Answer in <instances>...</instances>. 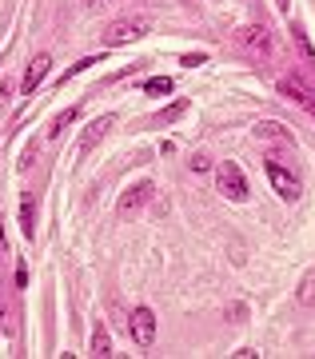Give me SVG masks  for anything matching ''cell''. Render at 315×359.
Instances as JSON below:
<instances>
[{
    "mask_svg": "<svg viewBox=\"0 0 315 359\" xmlns=\"http://www.w3.org/2000/svg\"><path fill=\"white\" fill-rule=\"evenodd\" d=\"M88 4H92V8H100V4H108V0H88Z\"/></svg>",
    "mask_w": 315,
    "mask_h": 359,
    "instance_id": "22",
    "label": "cell"
},
{
    "mask_svg": "<svg viewBox=\"0 0 315 359\" xmlns=\"http://www.w3.org/2000/svg\"><path fill=\"white\" fill-rule=\"evenodd\" d=\"M92 65H100V56H96V60H92V56H88V60H80V65H72V68H68V72H64V80H72L76 72H84V68H92ZM64 80H60V84H64Z\"/></svg>",
    "mask_w": 315,
    "mask_h": 359,
    "instance_id": "17",
    "label": "cell"
},
{
    "mask_svg": "<svg viewBox=\"0 0 315 359\" xmlns=\"http://www.w3.org/2000/svg\"><path fill=\"white\" fill-rule=\"evenodd\" d=\"M279 92H283V96H291V100L303 108V112L315 116V88H307L300 76H283V80H279Z\"/></svg>",
    "mask_w": 315,
    "mask_h": 359,
    "instance_id": "5",
    "label": "cell"
},
{
    "mask_svg": "<svg viewBox=\"0 0 315 359\" xmlns=\"http://www.w3.org/2000/svg\"><path fill=\"white\" fill-rule=\"evenodd\" d=\"M215 180H220V192H224L232 204H243V200H248V180H243L240 164L224 160V164L215 168Z\"/></svg>",
    "mask_w": 315,
    "mask_h": 359,
    "instance_id": "2",
    "label": "cell"
},
{
    "mask_svg": "<svg viewBox=\"0 0 315 359\" xmlns=\"http://www.w3.org/2000/svg\"><path fill=\"white\" fill-rule=\"evenodd\" d=\"M255 136H264V140H279V144H291L295 136H291L283 124H276V120H264V124H255Z\"/></svg>",
    "mask_w": 315,
    "mask_h": 359,
    "instance_id": "10",
    "label": "cell"
},
{
    "mask_svg": "<svg viewBox=\"0 0 315 359\" xmlns=\"http://www.w3.org/2000/svg\"><path fill=\"white\" fill-rule=\"evenodd\" d=\"M300 299H303V304H315V276H307V280H303V292H300Z\"/></svg>",
    "mask_w": 315,
    "mask_h": 359,
    "instance_id": "18",
    "label": "cell"
},
{
    "mask_svg": "<svg viewBox=\"0 0 315 359\" xmlns=\"http://www.w3.org/2000/svg\"><path fill=\"white\" fill-rule=\"evenodd\" d=\"M76 116H80V112H76V108H68V112H64V116H56V120H52V128H48V140H60V132L68 128V124H72Z\"/></svg>",
    "mask_w": 315,
    "mask_h": 359,
    "instance_id": "14",
    "label": "cell"
},
{
    "mask_svg": "<svg viewBox=\"0 0 315 359\" xmlns=\"http://www.w3.org/2000/svg\"><path fill=\"white\" fill-rule=\"evenodd\" d=\"M92 355H100V359L112 355V339H108V327H104V323L92 327Z\"/></svg>",
    "mask_w": 315,
    "mask_h": 359,
    "instance_id": "11",
    "label": "cell"
},
{
    "mask_svg": "<svg viewBox=\"0 0 315 359\" xmlns=\"http://www.w3.org/2000/svg\"><path fill=\"white\" fill-rule=\"evenodd\" d=\"M20 231H25L28 240H32V231H36V204H32V196L20 200Z\"/></svg>",
    "mask_w": 315,
    "mask_h": 359,
    "instance_id": "12",
    "label": "cell"
},
{
    "mask_svg": "<svg viewBox=\"0 0 315 359\" xmlns=\"http://www.w3.org/2000/svg\"><path fill=\"white\" fill-rule=\"evenodd\" d=\"M0 244H4V219H0Z\"/></svg>",
    "mask_w": 315,
    "mask_h": 359,
    "instance_id": "23",
    "label": "cell"
},
{
    "mask_svg": "<svg viewBox=\"0 0 315 359\" xmlns=\"http://www.w3.org/2000/svg\"><path fill=\"white\" fill-rule=\"evenodd\" d=\"M188 112V100H176L172 104V108H164V112L156 116V120H152V124H156V128H164V124H172V120H180V116Z\"/></svg>",
    "mask_w": 315,
    "mask_h": 359,
    "instance_id": "13",
    "label": "cell"
},
{
    "mask_svg": "<svg viewBox=\"0 0 315 359\" xmlns=\"http://www.w3.org/2000/svg\"><path fill=\"white\" fill-rule=\"evenodd\" d=\"M192 168H196V172H208V168H212V160H208V156H192Z\"/></svg>",
    "mask_w": 315,
    "mask_h": 359,
    "instance_id": "19",
    "label": "cell"
},
{
    "mask_svg": "<svg viewBox=\"0 0 315 359\" xmlns=\"http://www.w3.org/2000/svg\"><path fill=\"white\" fill-rule=\"evenodd\" d=\"M144 92H148V96H168V92H172V80L168 76H152V80H144Z\"/></svg>",
    "mask_w": 315,
    "mask_h": 359,
    "instance_id": "15",
    "label": "cell"
},
{
    "mask_svg": "<svg viewBox=\"0 0 315 359\" xmlns=\"http://www.w3.org/2000/svg\"><path fill=\"white\" fill-rule=\"evenodd\" d=\"M240 44H243L248 52H255V56H267V52H272V36H267V28H260V25L243 28V32H240Z\"/></svg>",
    "mask_w": 315,
    "mask_h": 359,
    "instance_id": "8",
    "label": "cell"
},
{
    "mask_svg": "<svg viewBox=\"0 0 315 359\" xmlns=\"http://www.w3.org/2000/svg\"><path fill=\"white\" fill-rule=\"evenodd\" d=\"M267 180H272V188H276V196H283V200H300V192H303L300 176H295L291 168H283V164H279L276 156H267Z\"/></svg>",
    "mask_w": 315,
    "mask_h": 359,
    "instance_id": "3",
    "label": "cell"
},
{
    "mask_svg": "<svg viewBox=\"0 0 315 359\" xmlns=\"http://www.w3.org/2000/svg\"><path fill=\"white\" fill-rule=\"evenodd\" d=\"M148 196H152V184H136V188H128V192L120 196L116 212H120V216H132V212H136V208L144 204V200H148Z\"/></svg>",
    "mask_w": 315,
    "mask_h": 359,
    "instance_id": "9",
    "label": "cell"
},
{
    "mask_svg": "<svg viewBox=\"0 0 315 359\" xmlns=\"http://www.w3.org/2000/svg\"><path fill=\"white\" fill-rule=\"evenodd\" d=\"M112 124H116V116H100V120H92L88 128H84V136H80V148H76V152L88 156L92 148H96V144H100L104 136H108V128H112Z\"/></svg>",
    "mask_w": 315,
    "mask_h": 359,
    "instance_id": "7",
    "label": "cell"
},
{
    "mask_svg": "<svg viewBox=\"0 0 315 359\" xmlns=\"http://www.w3.org/2000/svg\"><path fill=\"white\" fill-rule=\"evenodd\" d=\"M276 4H279V13H288V4H291V0H276Z\"/></svg>",
    "mask_w": 315,
    "mask_h": 359,
    "instance_id": "21",
    "label": "cell"
},
{
    "mask_svg": "<svg viewBox=\"0 0 315 359\" xmlns=\"http://www.w3.org/2000/svg\"><path fill=\"white\" fill-rule=\"evenodd\" d=\"M52 72V56L48 52H40V56H32V65L25 68V80H20V88H25V96H32V92L40 88V80Z\"/></svg>",
    "mask_w": 315,
    "mask_h": 359,
    "instance_id": "6",
    "label": "cell"
},
{
    "mask_svg": "<svg viewBox=\"0 0 315 359\" xmlns=\"http://www.w3.org/2000/svg\"><path fill=\"white\" fill-rule=\"evenodd\" d=\"M4 316H8V304H4V299H0V320H4Z\"/></svg>",
    "mask_w": 315,
    "mask_h": 359,
    "instance_id": "20",
    "label": "cell"
},
{
    "mask_svg": "<svg viewBox=\"0 0 315 359\" xmlns=\"http://www.w3.org/2000/svg\"><path fill=\"white\" fill-rule=\"evenodd\" d=\"M291 36H295V44H300L303 60H307V65H315V48H311V40H307V32H303V28H291Z\"/></svg>",
    "mask_w": 315,
    "mask_h": 359,
    "instance_id": "16",
    "label": "cell"
},
{
    "mask_svg": "<svg viewBox=\"0 0 315 359\" xmlns=\"http://www.w3.org/2000/svg\"><path fill=\"white\" fill-rule=\"evenodd\" d=\"M152 32V25L144 16H124V20H112V25L104 28V44L108 48H120V44H136Z\"/></svg>",
    "mask_w": 315,
    "mask_h": 359,
    "instance_id": "1",
    "label": "cell"
},
{
    "mask_svg": "<svg viewBox=\"0 0 315 359\" xmlns=\"http://www.w3.org/2000/svg\"><path fill=\"white\" fill-rule=\"evenodd\" d=\"M128 332H132V339H136L140 347H152V344H156V316H152V308H136V311H132Z\"/></svg>",
    "mask_w": 315,
    "mask_h": 359,
    "instance_id": "4",
    "label": "cell"
}]
</instances>
